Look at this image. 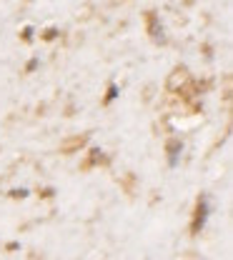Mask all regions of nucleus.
Segmentation results:
<instances>
[{
	"mask_svg": "<svg viewBox=\"0 0 233 260\" xmlns=\"http://www.w3.org/2000/svg\"><path fill=\"white\" fill-rule=\"evenodd\" d=\"M206 218H208V200H206V198H198L196 213H193V223H191V233H193V235L200 233V228L206 225Z\"/></svg>",
	"mask_w": 233,
	"mask_h": 260,
	"instance_id": "nucleus-1",
	"label": "nucleus"
}]
</instances>
